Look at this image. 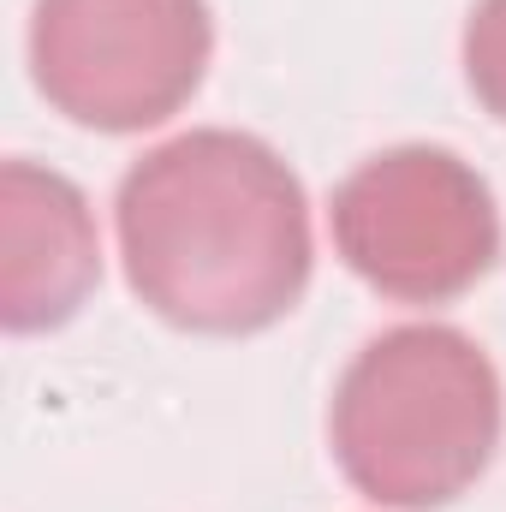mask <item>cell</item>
<instances>
[{"label": "cell", "mask_w": 506, "mask_h": 512, "mask_svg": "<svg viewBox=\"0 0 506 512\" xmlns=\"http://www.w3.org/2000/svg\"><path fill=\"white\" fill-rule=\"evenodd\" d=\"M126 280L185 334H262L310 286L298 173L251 131L203 126L149 149L114 197Z\"/></svg>", "instance_id": "1"}, {"label": "cell", "mask_w": 506, "mask_h": 512, "mask_svg": "<svg viewBox=\"0 0 506 512\" xmlns=\"http://www.w3.org/2000/svg\"><path fill=\"white\" fill-rule=\"evenodd\" d=\"M506 393L489 352L447 322L376 334L334 387L328 447L340 477L393 512L453 507L495 465Z\"/></svg>", "instance_id": "2"}, {"label": "cell", "mask_w": 506, "mask_h": 512, "mask_svg": "<svg viewBox=\"0 0 506 512\" xmlns=\"http://www.w3.org/2000/svg\"><path fill=\"white\" fill-rule=\"evenodd\" d=\"M328 233L370 292L393 304H453L495 268L501 209L465 155L399 143L340 179Z\"/></svg>", "instance_id": "3"}, {"label": "cell", "mask_w": 506, "mask_h": 512, "mask_svg": "<svg viewBox=\"0 0 506 512\" xmlns=\"http://www.w3.org/2000/svg\"><path fill=\"white\" fill-rule=\"evenodd\" d=\"M209 0H36L30 78L84 131H149L173 120L209 72Z\"/></svg>", "instance_id": "4"}, {"label": "cell", "mask_w": 506, "mask_h": 512, "mask_svg": "<svg viewBox=\"0 0 506 512\" xmlns=\"http://www.w3.org/2000/svg\"><path fill=\"white\" fill-rule=\"evenodd\" d=\"M102 280L90 197L36 161L0 167V322L6 334H48L84 310Z\"/></svg>", "instance_id": "5"}, {"label": "cell", "mask_w": 506, "mask_h": 512, "mask_svg": "<svg viewBox=\"0 0 506 512\" xmlns=\"http://www.w3.org/2000/svg\"><path fill=\"white\" fill-rule=\"evenodd\" d=\"M465 84L506 126V0H477L465 18Z\"/></svg>", "instance_id": "6"}]
</instances>
